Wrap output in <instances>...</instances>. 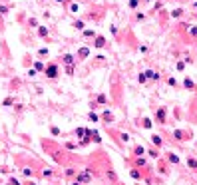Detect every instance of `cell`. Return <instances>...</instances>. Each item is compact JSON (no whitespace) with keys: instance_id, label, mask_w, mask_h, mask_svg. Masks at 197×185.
Here are the masks:
<instances>
[{"instance_id":"6da1fadb","label":"cell","mask_w":197,"mask_h":185,"mask_svg":"<svg viewBox=\"0 0 197 185\" xmlns=\"http://www.w3.org/2000/svg\"><path fill=\"white\" fill-rule=\"evenodd\" d=\"M173 135H175V139H187V135H191V133H185V132H173Z\"/></svg>"},{"instance_id":"5b68a950","label":"cell","mask_w":197,"mask_h":185,"mask_svg":"<svg viewBox=\"0 0 197 185\" xmlns=\"http://www.w3.org/2000/svg\"><path fill=\"white\" fill-rule=\"evenodd\" d=\"M48 76H50V78H54V76H56V68H54V66L48 68Z\"/></svg>"},{"instance_id":"52a82bcc","label":"cell","mask_w":197,"mask_h":185,"mask_svg":"<svg viewBox=\"0 0 197 185\" xmlns=\"http://www.w3.org/2000/svg\"><path fill=\"white\" fill-rule=\"evenodd\" d=\"M169 161H173V163H177V161H179V157H177V155H169Z\"/></svg>"},{"instance_id":"ba28073f","label":"cell","mask_w":197,"mask_h":185,"mask_svg":"<svg viewBox=\"0 0 197 185\" xmlns=\"http://www.w3.org/2000/svg\"><path fill=\"white\" fill-rule=\"evenodd\" d=\"M74 185H80V183H74Z\"/></svg>"},{"instance_id":"7a4b0ae2","label":"cell","mask_w":197,"mask_h":185,"mask_svg":"<svg viewBox=\"0 0 197 185\" xmlns=\"http://www.w3.org/2000/svg\"><path fill=\"white\" fill-rule=\"evenodd\" d=\"M155 118L159 119V123H165V112H163V110L157 112V113H155Z\"/></svg>"},{"instance_id":"3957f363","label":"cell","mask_w":197,"mask_h":185,"mask_svg":"<svg viewBox=\"0 0 197 185\" xmlns=\"http://www.w3.org/2000/svg\"><path fill=\"white\" fill-rule=\"evenodd\" d=\"M187 165L191 167V169H197V159H195V157H189V159H187Z\"/></svg>"},{"instance_id":"8992f818","label":"cell","mask_w":197,"mask_h":185,"mask_svg":"<svg viewBox=\"0 0 197 185\" xmlns=\"http://www.w3.org/2000/svg\"><path fill=\"white\" fill-rule=\"evenodd\" d=\"M135 153H138V155H141V153H145V149L141 148V145H138V148H135Z\"/></svg>"},{"instance_id":"277c9868","label":"cell","mask_w":197,"mask_h":185,"mask_svg":"<svg viewBox=\"0 0 197 185\" xmlns=\"http://www.w3.org/2000/svg\"><path fill=\"white\" fill-rule=\"evenodd\" d=\"M151 141L155 145H161V138H159V135H151Z\"/></svg>"}]
</instances>
